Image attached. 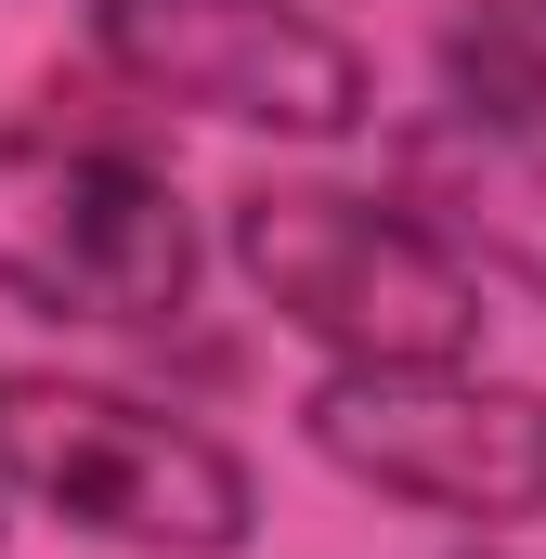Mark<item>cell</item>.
Here are the masks:
<instances>
[{
    "label": "cell",
    "instance_id": "obj_1",
    "mask_svg": "<svg viewBox=\"0 0 546 559\" xmlns=\"http://www.w3.org/2000/svg\"><path fill=\"white\" fill-rule=\"evenodd\" d=\"M0 495L131 559H235L261 534V481L222 429L66 365H0Z\"/></svg>",
    "mask_w": 546,
    "mask_h": 559
},
{
    "label": "cell",
    "instance_id": "obj_2",
    "mask_svg": "<svg viewBox=\"0 0 546 559\" xmlns=\"http://www.w3.org/2000/svg\"><path fill=\"white\" fill-rule=\"evenodd\" d=\"M222 248H235L248 299L286 338H312L325 365H468L482 352V274L404 195L261 169V182H235Z\"/></svg>",
    "mask_w": 546,
    "mask_h": 559
},
{
    "label": "cell",
    "instance_id": "obj_3",
    "mask_svg": "<svg viewBox=\"0 0 546 559\" xmlns=\"http://www.w3.org/2000/svg\"><path fill=\"white\" fill-rule=\"evenodd\" d=\"M195 209L169 195V169L118 131H66L26 118L0 131V299H26L39 325H182L195 312Z\"/></svg>",
    "mask_w": 546,
    "mask_h": 559
},
{
    "label": "cell",
    "instance_id": "obj_4",
    "mask_svg": "<svg viewBox=\"0 0 546 559\" xmlns=\"http://www.w3.org/2000/svg\"><path fill=\"white\" fill-rule=\"evenodd\" d=\"M299 429L339 481L429 521H546V391L482 365H325Z\"/></svg>",
    "mask_w": 546,
    "mask_h": 559
},
{
    "label": "cell",
    "instance_id": "obj_5",
    "mask_svg": "<svg viewBox=\"0 0 546 559\" xmlns=\"http://www.w3.org/2000/svg\"><path fill=\"white\" fill-rule=\"evenodd\" d=\"M92 39L143 105L222 118V131L352 143L378 118V66L299 0H92Z\"/></svg>",
    "mask_w": 546,
    "mask_h": 559
},
{
    "label": "cell",
    "instance_id": "obj_6",
    "mask_svg": "<svg viewBox=\"0 0 546 559\" xmlns=\"http://www.w3.org/2000/svg\"><path fill=\"white\" fill-rule=\"evenodd\" d=\"M391 195L468 261V274H508L521 299H546V156L508 131H468V118H416L391 143Z\"/></svg>",
    "mask_w": 546,
    "mask_h": 559
},
{
    "label": "cell",
    "instance_id": "obj_7",
    "mask_svg": "<svg viewBox=\"0 0 546 559\" xmlns=\"http://www.w3.org/2000/svg\"><path fill=\"white\" fill-rule=\"evenodd\" d=\"M442 92L468 131H546V26H442Z\"/></svg>",
    "mask_w": 546,
    "mask_h": 559
},
{
    "label": "cell",
    "instance_id": "obj_8",
    "mask_svg": "<svg viewBox=\"0 0 546 559\" xmlns=\"http://www.w3.org/2000/svg\"><path fill=\"white\" fill-rule=\"evenodd\" d=\"M482 13H495V26H546V0H482Z\"/></svg>",
    "mask_w": 546,
    "mask_h": 559
},
{
    "label": "cell",
    "instance_id": "obj_9",
    "mask_svg": "<svg viewBox=\"0 0 546 559\" xmlns=\"http://www.w3.org/2000/svg\"><path fill=\"white\" fill-rule=\"evenodd\" d=\"M468 559H508V547H468Z\"/></svg>",
    "mask_w": 546,
    "mask_h": 559
}]
</instances>
